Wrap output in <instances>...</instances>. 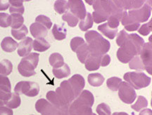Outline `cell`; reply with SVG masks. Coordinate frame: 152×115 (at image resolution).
<instances>
[{
	"mask_svg": "<svg viewBox=\"0 0 152 115\" xmlns=\"http://www.w3.org/2000/svg\"><path fill=\"white\" fill-rule=\"evenodd\" d=\"M46 98L49 103H51L57 107H59V108H69V105L66 104L63 101V100L56 93V91L49 90V91L47 92Z\"/></svg>",
	"mask_w": 152,
	"mask_h": 115,
	"instance_id": "obj_17",
	"label": "cell"
},
{
	"mask_svg": "<svg viewBox=\"0 0 152 115\" xmlns=\"http://www.w3.org/2000/svg\"><path fill=\"white\" fill-rule=\"evenodd\" d=\"M68 3H69L70 12L77 17L78 19H84L87 15L84 2L80 0H71L68 1Z\"/></svg>",
	"mask_w": 152,
	"mask_h": 115,
	"instance_id": "obj_13",
	"label": "cell"
},
{
	"mask_svg": "<svg viewBox=\"0 0 152 115\" xmlns=\"http://www.w3.org/2000/svg\"><path fill=\"white\" fill-rule=\"evenodd\" d=\"M128 34L125 30H122L118 33L116 39V44L118 46H121L126 41L128 37Z\"/></svg>",
	"mask_w": 152,
	"mask_h": 115,
	"instance_id": "obj_45",
	"label": "cell"
},
{
	"mask_svg": "<svg viewBox=\"0 0 152 115\" xmlns=\"http://www.w3.org/2000/svg\"><path fill=\"white\" fill-rule=\"evenodd\" d=\"M11 17L6 13H0V27H8L11 26Z\"/></svg>",
	"mask_w": 152,
	"mask_h": 115,
	"instance_id": "obj_41",
	"label": "cell"
},
{
	"mask_svg": "<svg viewBox=\"0 0 152 115\" xmlns=\"http://www.w3.org/2000/svg\"><path fill=\"white\" fill-rule=\"evenodd\" d=\"M98 30L99 31H100L104 35H105L106 37H107L110 39H113L115 38V37L118 33V29H113V28L110 27L108 25L107 22L99 25Z\"/></svg>",
	"mask_w": 152,
	"mask_h": 115,
	"instance_id": "obj_25",
	"label": "cell"
},
{
	"mask_svg": "<svg viewBox=\"0 0 152 115\" xmlns=\"http://www.w3.org/2000/svg\"><path fill=\"white\" fill-rule=\"evenodd\" d=\"M13 70V64L10 60L4 59L0 62V74L8 76Z\"/></svg>",
	"mask_w": 152,
	"mask_h": 115,
	"instance_id": "obj_28",
	"label": "cell"
},
{
	"mask_svg": "<svg viewBox=\"0 0 152 115\" xmlns=\"http://www.w3.org/2000/svg\"><path fill=\"white\" fill-rule=\"evenodd\" d=\"M140 56L142 63L144 66V69L147 71L149 74H151L152 71V44L151 41L144 43L142 48Z\"/></svg>",
	"mask_w": 152,
	"mask_h": 115,
	"instance_id": "obj_12",
	"label": "cell"
},
{
	"mask_svg": "<svg viewBox=\"0 0 152 115\" xmlns=\"http://www.w3.org/2000/svg\"><path fill=\"white\" fill-rule=\"evenodd\" d=\"M52 34L54 39L56 40L61 41L66 39V35H67V30L64 27V25H62L54 24L52 28Z\"/></svg>",
	"mask_w": 152,
	"mask_h": 115,
	"instance_id": "obj_20",
	"label": "cell"
},
{
	"mask_svg": "<svg viewBox=\"0 0 152 115\" xmlns=\"http://www.w3.org/2000/svg\"><path fill=\"white\" fill-rule=\"evenodd\" d=\"M30 31L31 35L36 39L44 38L48 34V30L37 22H35L31 24L30 27Z\"/></svg>",
	"mask_w": 152,
	"mask_h": 115,
	"instance_id": "obj_16",
	"label": "cell"
},
{
	"mask_svg": "<svg viewBox=\"0 0 152 115\" xmlns=\"http://www.w3.org/2000/svg\"><path fill=\"white\" fill-rule=\"evenodd\" d=\"M68 81L71 84V87L73 88L75 98H77L80 94L81 93V92L84 89L85 86V79L83 78L82 75L76 74L72 76Z\"/></svg>",
	"mask_w": 152,
	"mask_h": 115,
	"instance_id": "obj_14",
	"label": "cell"
},
{
	"mask_svg": "<svg viewBox=\"0 0 152 115\" xmlns=\"http://www.w3.org/2000/svg\"><path fill=\"white\" fill-rule=\"evenodd\" d=\"M11 35H12V36L15 39H17V40H21V39L26 38V36L27 35L28 30L27 27L23 25L21 27L19 28V29H11Z\"/></svg>",
	"mask_w": 152,
	"mask_h": 115,
	"instance_id": "obj_35",
	"label": "cell"
},
{
	"mask_svg": "<svg viewBox=\"0 0 152 115\" xmlns=\"http://www.w3.org/2000/svg\"><path fill=\"white\" fill-rule=\"evenodd\" d=\"M33 39L31 37H26L18 44V54L20 57H26L29 55L33 48Z\"/></svg>",
	"mask_w": 152,
	"mask_h": 115,
	"instance_id": "obj_15",
	"label": "cell"
},
{
	"mask_svg": "<svg viewBox=\"0 0 152 115\" xmlns=\"http://www.w3.org/2000/svg\"><path fill=\"white\" fill-rule=\"evenodd\" d=\"M96 112L99 115H111V111L110 107L106 103H102L96 107Z\"/></svg>",
	"mask_w": 152,
	"mask_h": 115,
	"instance_id": "obj_42",
	"label": "cell"
},
{
	"mask_svg": "<svg viewBox=\"0 0 152 115\" xmlns=\"http://www.w3.org/2000/svg\"><path fill=\"white\" fill-rule=\"evenodd\" d=\"M121 18H122V15H111L108 19V25L113 29H117L119 26Z\"/></svg>",
	"mask_w": 152,
	"mask_h": 115,
	"instance_id": "obj_38",
	"label": "cell"
},
{
	"mask_svg": "<svg viewBox=\"0 0 152 115\" xmlns=\"http://www.w3.org/2000/svg\"><path fill=\"white\" fill-rule=\"evenodd\" d=\"M0 89L7 92H11V82L7 76H3V75L0 74Z\"/></svg>",
	"mask_w": 152,
	"mask_h": 115,
	"instance_id": "obj_39",
	"label": "cell"
},
{
	"mask_svg": "<svg viewBox=\"0 0 152 115\" xmlns=\"http://www.w3.org/2000/svg\"><path fill=\"white\" fill-rule=\"evenodd\" d=\"M148 106V101L145 97L142 95H139L136 103L131 105L132 110L136 112H140L142 110L146 108Z\"/></svg>",
	"mask_w": 152,
	"mask_h": 115,
	"instance_id": "obj_31",
	"label": "cell"
},
{
	"mask_svg": "<svg viewBox=\"0 0 152 115\" xmlns=\"http://www.w3.org/2000/svg\"><path fill=\"white\" fill-rule=\"evenodd\" d=\"M129 67L131 69H135V70L140 72L144 70V66L142 63L141 58L139 56H134L132 60L129 62Z\"/></svg>",
	"mask_w": 152,
	"mask_h": 115,
	"instance_id": "obj_34",
	"label": "cell"
},
{
	"mask_svg": "<svg viewBox=\"0 0 152 115\" xmlns=\"http://www.w3.org/2000/svg\"><path fill=\"white\" fill-rule=\"evenodd\" d=\"M69 9V3L68 1L64 0H58L54 3V10L59 14H65Z\"/></svg>",
	"mask_w": 152,
	"mask_h": 115,
	"instance_id": "obj_32",
	"label": "cell"
},
{
	"mask_svg": "<svg viewBox=\"0 0 152 115\" xmlns=\"http://www.w3.org/2000/svg\"><path fill=\"white\" fill-rule=\"evenodd\" d=\"M10 4H9V1H1L0 0V11H5L9 8Z\"/></svg>",
	"mask_w": 152,
	"mask_h": 115,
	"instance_id": "obj_50",
	"label": "cell"
},
{
	"mask_svg": "<svg viewBox=\"0 0 152 115\" xmlns=\"http://www.w3.org/2000/svg\"><path fill=\"white\" fill-rule=\"evenodd\" d=\"M52 72L56 78L60 80L69 76L71 74V69L67 64L64 63V65L59 68H53Z\"/></svg>",
	"mask_w": 152,
	"mask_h": 115,
	"instance_id": "obj_24",
	"label": "cell"
},
{
	"mask_svg": "<svg viewBox=\"0 0 152 115\" xmlns=\"http://www.w3.org/2000/svg\"><path fill=\"white\" fill-rule=\"evenodd\" d=\"M87 80L90 85L94 87H99L104 84L105 78L103 75L99 73H92L88 75Z\"/></svg>",
	"mask_w": 152,
	"mask_h": 115,
	"instance_id": "obj_21",
	"label": "cell"
},
{
	"mask_svg": "<svg viewBox=\"0 0 152 115\" xmlns=\"http://www.w3.org/2000/svg\"><path fill=\"white\" fill-rule=\"evenodd\" d=\"M140 23H132V24H130V25L125 26V29L130 32L135 31V30L138 29L139 27H140Z\"/></svg>",
	"mask_w": 152,
	"mask_h": 115,
	"instance_id": "obj_49",
	"label": "cell"
},
{
	"mask_svg": "<svg viewBox=\"0 0 152 115\" xmlns=\"http://www.w3.org/2000/svg\"><path fill=\"white\" fill-rule=\"evenodd\" d=\"M94 103L93 94L88 90H83L78 97L70 105L69 115H96L92 112V107Z\"/></svg>",
	"mask_w": 152,
	"mask_h": 115,
	"instance_id": "obj_2",
	"label": "cell"
},
{
	"mask_svg": "<svg viewBox=\"0 0 152 115\" xmlns=\"http://www.w3.org/2000/svg\"><path fill=\"white\" fill-rule=\"evenodd\" d=\"M11 95H12L11 92H7L0 89V107L7 105V102L11 98Z\"/></svg>",
	"mask_w": 152,
	"mask_h": 115,
	"instance_id": "obj_44",
	"label": "cell"
},
{
	"mask_svg": "<svg viewBox=\"0 0 152 115\" xmlns=\"http://www.w3.org/2000/svg\"><path fill=\"white\" fill-rule=\"evenodd\" d=\"M88 4L93 6L94 12L92 13L93 21L96 23L104 22L109 19L111 14V1H88Z\"/></svg>",
	"mask_w": 152,
	"mask_h": 115,
	"instance_id": "obj_5",
	"label": "cell"
},
{
	"mask_svg": "<svg viewBox=\"0 0 152 115\" xmlns=\"http://www.w3.org/2000/svg\"><path fill=\"white\" fill-rule=\"evenodd\" d=\"M56 93L59 95V97L63 100V101L69 105L75 99V93H74L73 88L68 80L64 81L61 83L59 87L56 89Z\"/></svg>",
	"mask_w": 152,
	"mask_h": 115,
	"instance_id": "obj_11",
	"label": "cell"
},
{
	"mask_svg": "<svg viewBox=\"0 0 152 115\" xmlns=\"http://www.w3.org/2000/svg\"><path fill=\"white\" fill-rule=\"evenodd\" d=\"M9 11L11 14H23L24 13L23 1L21 0H10L9 1Z\"/></svg>",
	"mask_w": 152,
	"mask_h": 115,
	"instance_id": "obj_23",
	"label": "cell"
},
{
	"mask_svg": "<svg viewBox=\"0 0 152 115\" xmlns=\"http://www.w3.org/2000/svg\"><path fill=\"white\" fill-rule=\"evenodd\" d=\"M0 115H14V112L11 109L7 106L0 107Z\"/></svg>",
	"mask_w": 152,
	"mask_h": 115,
	"instance_id": "obj_48",
	"label": "cell"
},
{
	"mask_svg": "<svg viewBox=\"0 0 152 115\" xmlns=\"http://www.w3.org/2000/svg\"><path fill=\"white\" fill-rule=\"evenodd\" d=\"M141 8L133 9L128 11H123L121 23L123 25L126 26L132 23H140L146 22L151 16V1H145Z\"/></svg>",
	"mask_w": 152,
	"mask_h": 115,
	"instance_id": "obj_4",
	"label": "cell"
},
{
	"mask_svg": "<svg viewBox=\"0 0 152 115\" xmlns=\"http://www.w3.org/2000/svg\"><path fill=\"white\" fill-rule=\"evenodd\" d=\"M110 62H111V57L108 54H104L101 57L100 60V66L102 67H106L109 65Z\"/></svg>",
	"mask_w": 152,
	"mask_h": 115,
	"instance_id": "obj_47",
	"label": "cell"
},
{
	"mask_svg": "<svg viewBox=\"0 0 152 115\" xmlns=\"http://www.w3.org/2000/svg\"><path fill=\"white\" fill-rule=\"evenodd\" d=\"M151 22V20H150V21L149 22H147V23L142 25L141 27H140V29H139L138 33L141 34V35L143 36H147L149 35V34L151 32L152 29Z\"/></svg>",
	"mask_w": 152,
	"mask_h": 115,
	"instance_id": "obj_46",
	"label": "cell"
},
{
	"mask_svg": "<svg viewBox=\"0 0 152 115\" xmlns=\"http://www.w3.org/2000/svg\"><path fill=\"white\" fill-rule=\"evenodd\" d=\"M85 40L82 37H75L71 39V48L73 52H76L77 48H80L82 45L85 44Z\"/></svg>",
	"mask_w": 152,
	"mask_h": 115,
	"instance_id": "obj_43",
	"label": "cell"
},
{
	"mask_svg": "<svg viewBox=\"0 0 152 115\" xmlns=\"http://www.w3.org/2000/svg\"><path fill=\"white\" fill-rule=\"evenodd\" d=\"M124 80L134 89L140 90L147 87L151 84V77L142 72H129L124 74Z\"/></svg>",
	"mask_w": 152,
	"mask_h": 115,
	"instance_id": "obj_7",
	"label": "cell"
},
{
	"mask_svg": "<svg viewBox=\"0 0 152 115\" xmlns=\"http://www.w3.org/2000/svg\"><path fill=\"white\" fill-rule=\"evenodd\" d=\"M20 104H21V99H20V95L14 93H12L11 98L7 102L6 106L8 107L9 108L11 109V110H13V109H16L17 107H18L20 105Z\"/></svg>",
	"mask_w": 152,
	"mask_h": 115,
	"instance_id": "obj_37",
	"label": "cell"
},
{
	"mask_svg": "<svg viewBox=\"0 0 152 115\" xmlns=\"http://www.w3.org/2000/svg\"><path fill=\"white\" fill-rule=\"evenodd\" d=\"M139 115H152V111L151 109L144 108L140 111Z\"/></svg>",
	"mask_w": 152,
	"mask_h": 115,
	"instance_id": "obj_51",
	"label": "cell"
},
{
	"mask_svg": "<svg viewBox=\"0 0 152 115\" xmlns=\"http://www.w3.org/2000/svg\"><path fill=\"white\" fill-rule=\"evenodd\" d=\"M35 22H39V23L42 24V25L45 26L47 30H49L52 25V22L50 20V18L49 17L46 16H44V15H39L36 17L35 18Z\"/></svg>",
	"mask_w": 152,
	"mask_h": 115,
	"instance_id": "obj_40",
	"label": "cell"
},
{
	"mask_svg": "<svg viewBox=\"0 0 152 115\" xmlns=\"http://www.w3.org/2000/svg\"><path fill=\"white\" fill-rule=\"evenodd\" d=\"M123 81L121 78L116 77H113L108 79L106 81V86L112 91H117L118 90L119 86Z\"/></svg>",
	"mask_w": 152,
	"mask_h": 115,
	"instance_id": "obj_36",
	"label": "cell"
},
{
	"mask_svg": "<svg viewBox=\"0 0 152 115\" xmlns=\"http://www.w3.org/2000/svg\"><path fill=\"white\" fill-rule=\"evenodd\" d=\"M18 44L14 39L10 37H7L3 39L1 43V47L4 51L7 53H11L14 51L18 48Z\"/></svg>",
	"mask_w": 152,
	"mask_h": 115,
	"instance_id": "obj_18",
	"label": "cell"
},
{
	"mask_svg": "<svg viewBox=\"0 0 152 115\" xmlns=\"http://www.w3.org/2000/svg\"><path fill=\"white\" fill-rule=\"evenodd\" d=\"M62 20L66 21L68 23V25L71 27H75L78 23L79 19L77 17L74 16L73 14H71L69 11L66 12L62 16Z\"/></svg>",
	"mask_w": 152,
	"mask_h": 115,
	"instance_id": "obj_33",
	"label": "cell"
},
{
	"mask_svg": "<svg viewBox=\"0 0 152 115\" xmlns=\"http://www.w3.org/2000/svg\"><path fill=\"white\" fill-rule=\"evenodd\" d=\"M76 54H77V57L78 58L79 61L81 63L85 64V61L90 56V53L87 43H85L80 48H77V50L76 51Z\"/></svg>",
	"mask_w": 152,
	"mask_h": 115,
	"instance_id": "obj_26",
	"label": "cell"
},
{
	"mask_svg": "<svg viewBox=\"0 0 152 115\" xmlns=\"http://www.w3.org/2000/svg\"><path fill=\"white\" fill-rule=\"evenodd\" d=\"M68 109L57 107L45 98L39 99L35 103V110L41 115H69Z\"/></svg>",
	"mask_w": 152,
	"mask_h": 115,
	"instance_id": "obj_8",
	"label": "cell"
},
{
	"mask_svg": "<svg viewBox=\"0 0 152 115\" xmlns=\"http://www.w3.org/2000/svg\"><path fill=\"white\" fill-rule=\"evenodd\" d=\"M11 27L13 30L19 29L23 25L24 18L21 14H11Z\"/></svg>",
	"mask_w": 152,
	"mask_h": 115,
	"instance_id": "obj_29",
	"label": "cell"
},
{
	"mask_svg": "<svg viewBox=\"0 0 152 115\" xmlns=\"http://www.w3.org/2000/svg\"><path fill=\"white\" fill-rule=\"evenodd\" d=\"M93 26V18L90 13H87L86 17L79 23V27L82 31H87Z\"/></svg>",
	"mask_w": 152,
	"mask_h": 115,
	"instance_id": "obj_30",
	"label": "cell"
},
{
	"mask_svg": "<svg viewBox=\"0 0 152 115\" xmlns=\"http://www.w3.org/2000/svg\"><path fill=\"white\" fill-rule=\"evenodd\" d=\"M112 115H129L126 112H114Z\"/></svg>",
	"mask_w": 152,
	"mask_h": 115,
	"instance_id": "obj_52",
	"label": "cell"
},
{
	"mask_svg": "<svg viewBox=\"0 0 152 115\" xmlns=\"http://www.w3.org/2000/svg\"><path fill=\"white\" fill-rule=\"evenodd\" d=\"M39 54L31 53L20 60L18 65V70L23 77H30L36 74L35 69L39 62Z\"/></svg>",
	"mask_w": 152,
	"mask_h": 115,
	"instance_id": "obj_6",
	"label": "cell"
},
{
	"mask_svg": "<svg viewBox=\"0 0 152 115\" xmlns=\"http://www.w3.org/2000/svg\"><path fill=\"white\" fill-rule=\"evenodd\" d=\"M33 48L38 52H44L50 48V44L45 38H37L33 41Z\"/></svg>",
	"mask_w": 152,
	"mask_h": 115,
	"instance_id": "obj_22",
	"label": "cell"
},
{
	"mask_svg": "<svg viewBox=\"0 0 152 115\" xmlns=\"http://www.w3.org/2000/svg\"><path fill=\"white\" fill-rule=\"evenodd\" d=\"M39 84L36 82L21 81L17 83L14 88V93L17 95H26L28 97H35L39 93Z\"/></svg>",
	"mask_w": 152,
	"mask_h": 115,
	"instance_id": "obj_9",
	"label": "cell"
},
{
	"mask_svg": "<svg viewBox=\"0 0 152 115\" xmlns=\"http://www.w3.org/2000/svg\"><path fill=\"white\" fill-rule=\"evenodd\" d=\"M90 55L101 57L107 54L111 47L110 42L94 30L87 31L85 35Z\"/></svg>",
	"mask_w": 152,
	"mask_h": 115,
	"instance_id": "obj_3",
	"label": "cell"
},
{
	"mask_svg": "<svg viewBox=\"0 0 152 115\" xmlns=\"http://www.w3.org/2000/svg\"><path fill=\"white\" fill-rule=\"evenodd\" d=\"M49 61L53 68H59L64 64V60L63 56L58 53H54L49 56Z\"/></svg>",
	"mask_w": 152,
	"mask_h": 115,
	"instance_id": "obj_27",
	"label": "cell"
},
{
	"mask_svg": "<svg viewBox=\"0 0 152 115\" xmlns=\"http://www.w3.org/2000/svg\"><path fill=\"white\" fill-rule=\"evenodd\" d=\"M101 57L90 55L85 63V68L88 71L97 70L100 67Z\"/></svg>",
	"mask_w": 152,
	"mask_h": 115,
	"instance_id": "obj_19",
	"label": "cell"
},
{
	"mask_svg": "<svg viewBox=\"0 0 152 115\" xmlns=\"http://www.w3.org/2000/svg\"><path fill=\"white\" fill-rule=\"evenodd\" d=\"M144 44L143 38L137 34H130L126 41L117 51L118 59L123 63H128L134 56L140 55Z\"/></svg>",
	"mask_w": 152,
	"mask_h": 115,
	"instance_id": "obj_1",
	"label": "cell"
},
{
	"mask_svg": "<svg viewBox=\"0 0 152 115\" xmlns=\"http://www.w3.org/2000/svg\"><path fill=\"white\" fill-rule=\"evenodd\" d=\"M118 96L120 99L125 104H132L137 98L135 89H134L128 83L122 82L118 88Z\"/></svg>",
	"mask_w": 152,
	"mask_h": 115,
	"instance_id": "obj_10",
	"label": "cell"
}]
</instances>
